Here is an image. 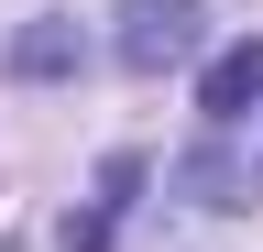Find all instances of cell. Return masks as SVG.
I'll return each instance as SVG.
<instances>
[{"instance_id":"7a4b0ae2","label":"cell","mask_w":263,"mask_h":252,"mask_svg":"<svg viewBox=\"0 0 263 252\" xmlns=\"http://www.w3.org/2000/svg\"><path fill=\"white\" fill-rule=\"evenodd\" d=\"M132 186H143V165H132V153H110V165H99V198L66 219V252H99V241H110L121 208H132Z\"/></svg>"},{"instance_id":"277c9868","label":"cell","mask_w":263,"mask_h":252,"mask_svg":"<svg viewBox=\"0 0 263 252\" xmlns=\"http://www.w3.org/2000/svg\"><path fill=\"white\" fill-rule=\"evenodd\" d=\"M11 66H22V77H55V66H66V33H55V22H44V33H22Z\"/></svg>"},{"instance_id":"3957f363","label":"cell","mask_w":263,"mask_h":252,"mask_svg":"<svg viewBox=\"0 0 263 252\" xmlns=\"http://www.w3.org/2000/svg\"><path fill=\"white\" fill-rule=\"evenodd\" d=\"M252 99H263V44H230L219 66L197 77V110H209V121H241Z\"/></svg>"},{"instance_id":"6da1fadb","label":"cell","mask_w":263,"mask_h":252,"mask_svg":"<svg viewBox=\"0 0 263 252\" xmlns=\"http://www.w3.org/2000/svg\"><path fill=\"white\" fill-rule=\"evenodd\" d=\"M197 55V0H121V66L132 77H164Z\"/></svg>"}]
</instances>
